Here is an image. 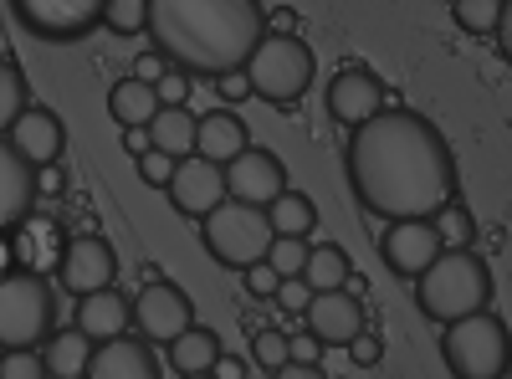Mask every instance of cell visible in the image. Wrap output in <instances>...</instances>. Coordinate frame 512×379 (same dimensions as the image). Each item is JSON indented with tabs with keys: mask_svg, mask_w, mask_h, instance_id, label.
<instances>
[{
	"mask_svg": "<svg viewBox=\"0 0 512 379\" xmlns=\"http://www.w3.org/2000/svg\"><path fill=\"white\" fill-rule=\"evenodd\" d=\"M190 88H195V77H190V72H180V67H169V72L154 82L159 108H185V103H190Z\"/></svg>",
	"mask_w": 512,
	"mask_h": 379,
	"instance_id": "34",
	"label": "cell"
},
{
	"mask_svg": "<svg viewBox=\"0 0 512 379\" xmlns=\"http://www.w3.org/2000/svg\"><path fill=\"white\" fill-rule=\"evenodd\" d=\"M318 339H313V333H292V339H287V354L292 359H303V364H318Z\"/></svg>",
	"mask_w": 512,
	"mask_h": 379,
	"instance_id": "42",
	"label": "cell"
},
{
	"mask_svg": "<svg viewBox=\"0 0 512 379\" xmlns=\"http://www.w3.org/2000/svg\"><path fill=\"white\" fill-rule=\"evenodd\" d=\"M57 277H62V287L72 292V298L103 292V287H113V277H118V251L108 246V236L82 231V236H72V241L62 246Z\"/></svg>",
	"mask_w": 512,
	"mask_h": 379,
	"instance_id": "10",
	"label": "cell"
},
{
	"mask_svg": "<svg viewBox=\"0 0 512 379\" xmlns=\"http://www.w3.org/2000/svg\"><path fill=\"white\" fill-rule=\"evenodd\" d=\"M169 349V364H175V374H210V369H216V359L226 354L221 349V333L216 328H185L180 333V339L175 344H164Z\"/></svg>",
	"mask_w": 512,
	"mask_h": 379,
	"instance_id": "23",
	"label": "cell"
},
{
	"mask_svg": "<svg viewBox=\"0 0 512 379\" xmlns=\"http://www.w3.org/2000/svg\"><path fill=\"white\" fill-rule=\"evenodd\" d=\"M210 82H216L221 103H246V98H251V77H246V67H231V72L210 77Z\"/></svg>",
	"mask_w": 512,
	"mask_h": 379,
	"instance_id": "36",
	"label": "cell"
},
{
	"mask_svg": "<svg viewBox=\"0 0 512 379\" xmlns=\"http://www.w3.org/2000/svg\"><path fill=\"white\" fill-rule=\"evenodd\" d=\"M93 339L82 328H62V333H52L47 344H41V354H47V369H52V379H88V364H93Z\"/></svg>",
	"mask_w": 512,
	"mask_h": 379,
	"instance_id": "22",
	"label": "cell"
},
{
	"mask_svg": "<svg viewBox=\"0 0 512 379\" xmlns=\"http://www.w3.org/2000/svg\"><path fill=\"white\" fill-rule=\"evenodd\" d=\"M441 359L451 379H507L512 369V328L497 313L456 318L441 333Z\"/></svg>",
	"mask_w": 512,
	"mask_h": 379,
	"instance_id": "4",
	"label": "cell"
},
{
	"mask_svg": "<svg viewBox=\"0 0 512 379\" xmlns=\"http://www.w3.org/2000/svg\"><path fill=\"white\" fill-rule=\"evenodd\" d=\"M57 323V292L41 272H0V354L41 349Z\"/></svg>",
	"mask_w": 512,
	"mask_h": 379,
	"instance_id": "5",
	"label": "cell"
},
{
	"mask_svg": "<svg viewBox=\"0 0 512 379\" xmlns=\"http://www.w3.org/2000/svg\"><path fill=\"white\" fill-rule=\"evenodd\" d=\"M195 134H200V118L190 108H159L149 123V144L164 149L169 159H185L195 154Z\"/></svg>",
	"mask_w": 512,
	"mask_h": 379,
	"instance_id": "24",
	"label": "cell"
},
{
	"mask_svg": "<svg viewBox=\"0 0 512 379\" xmlns=\"http://www.w3.org/2000/svg\"><path fill=\"white\" fill-rule=\"evenodd\" d=\"M277 287H282V277H277L267 262L246 267V292H251V298H277Z\"/></svg>",
	"mask_w": 512,
	"mask_h": 379,
	"instance_id": "38",
	"label": "cell"
},
{
	"mask_svg": "<svg viewBox=\"0 0 512 379\" xmlns=\"http://www.w3.org/2000/svg\"><path fill=\"white\" fill-rule=\"evenodd\" d=\"M139 175L149 180V185H169V175H175V159H169L164 149H149V154H139Z\"/></svg>",
	"mask_w": 512,
	"mask_h": 379,
	"instance_id": "37",
	"label": "cell"
},
{
	"mask_svg": "<svg viewBox=\"0 0 512 379\" xmlns=\"http://www.w3.org/2000/svg\"><path fill=\"white\" fill-rule=\"evenodd\" d=\"M108 113L123 123V129H149L154 113H159V93H154V82L118 77L113 88H108Z\"/></svg>",
	"mask_w": 512,
	"mask_h": 379,
	"instance_id": "21",
	"label": "cell"
},
{
	"mask_svg": "<svg viewBox=\"0 0 512 379\" xmlns=\"http://www.w3.org/2000/svg\"><path fill=\"white\" fill-rule=\"evenodd\" d=\"M415 303L431 323H456L492 308V267L472 246H446L441 257L415 277Z\"/></svg>",
	"mask_w": 512,
	"mask_h": 379,
	"instance_id": "3",
	"label": "cell"
},
{
	"mask_svg": "<svg viewBox=\"0 0 512 379\" xmlns=\"http://www.w3.org/2000/svg\"><path fill=\"white\" fill-rule=\"evenodd\" d=\"M251 354H256V364L262 369H282L292 354H287V333H277V328H251Z\"/></svg>",
	"mask_w": 512,
	"mask_h": 379,
	"instance_id": "33",
	"label": "cell"
},
{
	"mask_svg": "<svg viewBox=\"0 0 512 379\" xmlns=\"http://www.w3.org/2000/svg\"><path fill=\"white\" fill-rule=\"evenodd\" d=\"M451 16L461 31L472 36H492L497 21H502V0H451Z\"/></svg>",
	"mask_w": 512,
	"mask_h": 379,
	"instance_id": "29",
	"label": "cell"
},
{
	"mask_svg": "<svg viewBox=\"0 0 512 379\" xmlns=\"http://www.w3.org/2000/svg\"><path fill=\"white\" fill-rule=\"evenodd\" d=\"M272 379H328L318 364H303V359H287L282 369H272Z\"/></svg>",
	"mask_w": 512,
	"mask_h": 379,
	"instance_id": "43",
	"label": "cell"
},
{
	"mask_svg": "<svg viewBox=\"0 0 512 379\" xmlns=\"http://www.w3.org/2000/svg\"><path fill=\"white\" fill-rule=\"evenodd\" d=\"M123 149L134 154V159L149 154V149H154V144H149V129H123Z\"/></svg>",
	"mask_w": 512,
	"mask_h": 379,
	"instance_id": "46",
	"label": "cell"
},
{
	"mask_svg": "<svg viewBox=\"0 0 512 379\" xmlns=\"http://www.w3.org/2000/svg\"><path fill=\"white\" fill-rule=\"evenodd\" d=\"M11 144L36 164V170H52L67 149V129L52 108H26L16 123H11Z\"/></svg>",
	"mask_w": 512,
	"mask_h": 379,
	"instance_id": "17",
	"label": "cell"
},
{
	"mask_svg": "<svg viewBox=\"0 0 512 379\" xmlns=\"http://www.w3.org/2000/svg\"><path fill=\"white\" fill-rule=\"evenodd\" d=\"M36 195H41V170L11 144V134H0V236L31 221Z\"/></svg>",
	"mask_w": 512,
	"mask_h": 379,
	"instance_id": "12",
	"label": "cell"
},
{
	"mask_svg": "<svg viewBox=\"0 0 512 379\" xmlns=\"http://www.w3.org/2000/svg\"><path fill=\"white\" fill-rule=\"evenodd\" d=\"M287 190V164L272 154V149H246V154H236L231 164H226V195L231 200H246V205H272L277 195Z\"/></svg>",
	"mask_w": 512,
	"mask_h": 379,
	"instance_id": "15",
	"label": "cell"
},
{
	"mask_svg": "<svg viewBox=\"0 0 512 379\" xmlns=\"http://www.w3.org/2000/svg\"><path fill=\"white\" fill-rule=\"evenodd\" d=\"M41 190H52V195L62 190V170H57V164H52V170H47V175H41Z\"/></svg>",
	"mask_w": 512,
	"mask_h": 379,
	"instance_id": "47",
	"label": "cell"
},
{
	"mask_svg": "<svg viewBox=\"0 0 512 379\" xmlns=\"http://www.w3.org/2000/svg\"><path fill=\"white\" fill-rule=\"evenodd\" d=\"M251 149V134H246V123L231 113V108H210L200 118V134H195V154L205 159H216V164H231L236 154Z\"/></svg>",
	"mask_w": 512,
	"mask_h": 379,
	"instance_id": "20",
	"label": "cell"
},
{
	"mask_svg": "<svg viewBox=\"0 0 512 379\" xmlns=\"http://www.w3.org/2000/svg\"><path fill=\"white\" fill-rule=\"evenodd\" d=\"M308 303H313V287L303 282V277H282V287H277V308L282 313H308Z\"/></svg>",
	"mask_w": 512,
	"mask_h": 379,
	"instance_id": "35",
	"label": "cell"
},
{
	"mask_svg": "<svg viewBox=\"0 0 512 379\" xmlns=\"http://www.w3.org/2000/svg\"><path fill=\"white\" fill-rule=\"evenodd\" d=\"M128 323H134V303H128L118 287H103V292L77 298V328L88 333L93 344L118 339V333H128Z\"/></svg>",
	"mask_w": 512,
	"mask_h": 379,
	"instance_id": "19",
	"label": "cell"
},
{
	"mask_svg": "<svg viewBox=\"0 0 512 379\" xmlns=\"http://www.w3.org/2000/svg\"><path fill=\"white\" fill-rule=\"evenodd\" d=\"M200 236H205L210 257H216L221 267H231V272H246L256 262H267V251L277 241L267 210L262 205H246V200H231V195L200 221Z\"/></svg>",
	"mask_w": 512,
	"mask_h": 379,
	"instance_id": "6",
	"label": "cell"
},
{
	"mask_svg": "<svg viewBox=\"0 0 512 379\" xmlns=\"http://www.w3.org/2000/svg\"><path fill=\"white\" fill-rule=\"evenodd\" d=\"M164 195H169V205H175L180 216L205 221L210 210L226 200V164L205 159V154H185V159H175V175H169Z\"/></svg>",
	"mask_w": 512,
	"mask_h": 379,
	"instance_id": "9",
	"label": "cell"
},
{
	"mask_svg": "<svg viewBox=\"0 0 512 379\" xmlns=\"http://www.w3.org/2000/svg\"><path fill=\"white\" fill-rule=\"evenodd\" d=\"M313 47L303 36H262L256 52L246 57V77H251V98H267V103H297L313 88Z\"/></svg>",
	"mask_w": 512,
	"mask_h": 379,
	"instance_id": "7",
	"label": "cell"
},
{
	"mask_svg": "<svg viewBox=\"0 0 512 379\" xmlns=\"http://www.w3.org/2000/svg\"><path fill=\"white\" fill-rule=\"evenodd\" d=\"M267 221L277 236H313L318 231V205L303 195V190H282L272 205H267Z\"/></svg>",
	"mask_w": 512,
	"mask_h": 379,
	"instance_id": "25",
	"label": "cell"
},
{
	"mask_svg": "<svg viewBox=\"0 0 512 379\" xmlns=\"http://www.w3.org/2000/svg\"><path fill=\"white\" fill-rule=\"evenodd\" d=\"M169 72V62L159 57V52H144V57H134V72H128V77H139V82H159Z\"/></svg>",
	"mask_w": 512,
	"mask_h": 379,
	"instance_id": "41",
	"label": "cell"
},
{
	"mask_svg": "<svg viewBox=\"0 0 512 379\" xmlns=\"http://www.w3.org/2000/svg\"><path fill=\"white\" fill-rule=\"evenodd\" d=\"M497 47H502V57L512 62V0H502V21H497Z\"/></svg>",
	"mask_w": 512,
	"mask_h": 379,
	"instance_id": "44",
	"label": "cell"
},
{
	"mask_svg": "<svg viewBox=\"0 0 512 379\" xmlns=\"http://www.w3.org/2000/svg\"><path fill=\"white\" fill-rule=\"evenodd\" d=\"M210 374H216V379H246V364H241L236 354H221V359H216V369H210Z\"/></svg>",
	"mask_w": 512,
	"mask_h": 379,
	"instance_id": "45",
	"label": "cell"
},
{
	"mask_svg": "<svg viewBox=\"0 0 512 379\" xmlns=\"http://www.w3.org/2000/svg\"><path fill=\"white\" fill-rule=\"evenodd\" d=\"M88 379H159V359H154V349L144 339L118 333V339H108V344L93 349Z\"/></svg>",
	"mask_w": 512,
	"mask_h": 379,
	"instance_id": "18",
	"label": "cell"
},
{
	"mask_svg": "<svg viewBox=\"0 0 512 379\" xmlns=\"http://www.w3.org/2000/svg\"><path fill=\"white\" fill-rule=\"evenodd\" d=\"M31 108V88H26V72L11 62V57H0V134H11V123Z\"/></svg>",
	"mask_w": 512,
	"mask_h": 379,
	"instance_id": "27",
	"label": "cell"
},
{
	"mask_svg": "<svg viewBox=\"0 0 512 379\" xmlns=\"http://www.w3.org/2000/svg\"><path fill=\"white\" fill-rule=\"evenodd\" d=\"M384 103H390V93H384V82H379L369 67H344V72L328 82V113L344 123V129H359V123H369Z\"/></svg>",
	"mask_w": 512,
	"mask_h": 379,
	"instance_id": "16",
	"label": "cell"
},
{
	"mask_svg": "<svg viewBox=\"0 0 512 379\" xmlns=\"http://www.w3.org/2000/svg\"><path fill=\"white\" fill-rule=\"evenodd\" d=\"M154 52L190 77H221L246 67L267 36L262 0H149Z\"/></svg>",
	"mask_w": 512,
	"mask_h": 379,
	"instance_id": "2",
	"label": "cell"
},
{
	"mask_svg": "<svg viewBox=\"0 0 512 379\" xmlns=\"http://www.w3.org/2000/svg\"><path fill=\"white\" fill-rule=\"evenodd\" d=\"M134 323L144 339L154 344H175L185 328H195V303H190V292L175 287V282H164L154 277L139 298H134Z\"/></svg>",
	"mask_w": 512,
	"mask_h": 379,
	"instance_id": "11",
	"label": "cell"
},
{
	"mask_svg": "<svg viewBox=\"0 0 512 379\" xmlns=\"http://www.w3.org/2000/svg\"><path fill=\"white\" fill-rule=\"evenodd\" d=\"M349 272H354L349 251L338 246V241H323V246H313V257H308V272H303V282H308L313 292H333V287H344V282H349Z\"/></svg>",
	"mask_w": 512,
	"mask_h": 379,
	"instance_id": "26",
	"label": "cell"
},
{
	"mask_svg": "<svg viewBox=\"0 0 512 379\" xmlns=\"http://www.w3.org/2000/svg\"><path fill=\"white\" fill-rule=\"evenodd\" d=\"M308 333L323 344V349H349L359 333L369 328L364 318V303H359V292L349 287H333V292H313V303H308Z\"/></svg>",
	"mask_w": 512,
	"mask_h": 379,
	"instance_id": "13",
	"label": "cell"
},
{
	"mask_svg": "<svg viewBox=\"0 0 512 379\" xmlns=\"http://www.w3.org/2000/svg\"><path fill=\"white\" fill-rule=\"evenodd\" d=\"M431 221H436V231H441V241H446V246H466V241L477 236V221H472V210H466L461 200L441 205Z\"/></svg>",
	"mask_w": 512,
	"mask_h": 379,
	"instance_id": "30",
	"label": "cell"
},
{
	"mask_svg": "<svg viewBox=\"0 0 512 379\" xmlns=\"http://www.w3.org/2000/svg\"><path fill=\"white\" fill-rule=\"evenodd\" d=\"M441 251H446V241H441L436 221H390V231H384V241H379L384 267H390L395 277H405V282H415Z\"/></svg>",
	"mask_w": 512,
	"mask_h": 379,
	"instance_id": "14",
	"label": "cell"
},
{
	"mask_svg": "<svg viewBox=\"0 0 512 379\" xmlns=\"http://www.w3.org/2000/svg\"><path fill=\"white\" fill-rule=\"evenodd\" d=\"M297 26H303V16H297L292 6H277V11H267V31H272V36H297Z\"/></svg>",
	"mask_w": 512,
	"mask_h": 379,
	"instance_id": "40",
	"label": "cell"
},
{
	"mask_svg": "<svg viewBox=\"0 0 512 379\" xmlns=\"http://www.w3.org/2000/svg\"><path fill=\"white\" fill-rule=\"evenodd\" d=\"M108 0H11V16L41 41H77L103 26Z\"/></svg>",
	"mask_w": 512,
	"mask_h": 379,
	"instance_id": "8",
	"label": "cell"
},
{
	"mask_svg": "<svg viewBox=\"0 0 512 379\" xmlns=\"http://www.w3.org/2000/svg\"><path fill=\"white\" fill-rule=\"evenodd\" d=\"M349 190L369 216L431 221L456 200V154L431 118L410 108H379L349 134Z\"/></svg>",
	"mask_w": 512,
	"mask_h": 379,
	"instance_id": "1",
	"label": "cell"
},
{
	"mask_svg": "<svg viewBox=\"0 0 512 379\" xmlns=\"http://www.w3.org/2000/svg\"><path fill=\"white\" fill-rule=\"evenodd\" d=\"M103 26H108V31H118V36L149 31V0H108Z\"/></svg>",
	"mask_w": 512,
	"mask_h": 379,
	"instance_id": "31",
	"label": "cell"
},
{
	"mask_svg": "<svg viewBox=\"0 0 512 379\" xmlns=\"http://www.w3.org/2000/svg\"><path fill=\"white\" fill-rule=\"evenodd\" d=\"M180 379H216V374H180Z\"/></svg>",
	"mask_w": 512,
	"mask_h": 379,
	"instance_id": "48",
	"label": "cell"
},
{
	"mask_svg": "<svg viewBox=\"0 0 512 379\" xmlns=\"http://www.w3.org/2000/svg\"><path fill=\"white\" fill-rule=\"evenodd\" d=\"M308 257H313V241L308 236H277L272 251H267V267L277 277H303L308 272Z\"/></svg>",
	"mask_w": 512,
	"mask_h": 379,
	"instance_id": "28",
	"label": "cell"
},
{
	"mask_svg": "<svg viewBox=\"0 0 512 379\" xmlns=\"http://www.w3.org/2000/svg\"><path fill=\"white\" fill-rule=\"evenodd\" d=\"M349 354H354V364H364V369H374V364H379V354H384V344H379V333H369V328H364V333H359V339L349 344Z\"/></svg>",
	"mask_w": 512,
	"mask_h": 379,
	"instance_id": "39",
	"label": "cell"
},
{
	"mask_svg": "<svg viewBox=\"0 0 512 379\" xmlns=\"http://www.w3.org/2000/svg\"><path fill=\"white\" fill-rule=\"evenodd\" d=\"M0 379H52L41 349H6L0 354Z\"/></svg>",
	"mask_w": 512,
	"mask_h": 379,
	"instance_id": "32",
	"label": "cell"
}]
</instances>
